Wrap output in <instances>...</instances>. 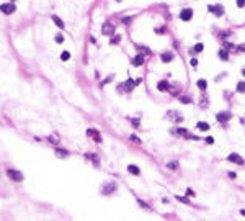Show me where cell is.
<instances>
[{
    "mask_svg": "<svg viewBox=\"0 0 245 221\" xmlns=\"http://www.w3.org/2000/svg\"><path fill=\"white\" fill-rule=\"evenodd\" d=\"M54 41L57 43V44H62V43L65 41V36L61 33V31H59V33H56V34H54Z\"/></svg>",
    "mask_w": 245,
    "mask_h": 221,
    "instance_id": "cell-32",
    "label": "cell"
},
{
    "mask_svg": "<svg viewBox=\"0 0 245 221\" xmlns=\"http://www.w3.org/2000/svg\"><path fill=\"white\" fill-rule=\"evenodd\" d=\"M121 39H122V36L121 34H113V36H110V46H116V44H119L121 43Z\"/></svg>",
    "mask_w": 245,
    "mask_h": 221,
    "instance_id": "cell-25",
    "label": "cell"
},
{
    "mask_svg": "<svg viewBox=\"0 0 245 221\" xmlns=\"http://www.w3.org/2000/svg\"><path fill=\"white\" fill-rule=\"evenodd\" d=\"M165 118H169L170 121L175 123V125H180V123L185 121V116L178 110H169L167 113H165Z\"/></svg>",
    "mask_w": 245,
    "mask_h": 221,
    "instance_id": "cell-3",
    "label": "cell"
},
{
    "mask_svg": "<svg viewBox=\"0 0 245 221\" xmlns=\"http://www.w3.org/2000/svg\"><path fill=\"white\" fill-rule=\"evenodd\" d=\"M121 21H122V25H131L132 23V16H124Z\"/></svg>",
    "mask_w": 245,
    "mask_h": 221,
    "instance_id": "cell-42",
    "label": "cell"
},
{
    "mask_svg": "<svg viewBox=\"0 0 245 221\" xmlns=\"http://www.w3.org/2000/svg\"><path fill=\"white\" fill-rule=\"evenodd\" d=\"M170 133L173 134V136H181V138H186V134L190 133V131L186 130V128H180V126H176V128H173Z\"/></svg>",
    "mask_w": 245,
    "mask_h": 221,
    "instance_id": "cell-19",
    "label": "cell"
},
{
    "mask_svg": "<svg viewBox=\"0 0 245 221\" xmlns=\"http://www.w3.org/2000/svg\"><path fill=\"white\" fill-rule=\"evenodd\" d=\"M129 141H132L134 144H141V138L137 136V134H129Z\"/></svg>",
    "mask_w": 245,
    "mask_h": 221,
    "instance_id": "cell-38",
    "label": "cell"
},
{
    "mask_svg": "<svg viewBox=\"0 0 245 221\" xmlns=\"http://www.w3.org/2000/svg\"><path fill=\"white\" fill-rule=\"evenodd\" d=\"M207 11L212 13L214 16H217V18H221V16L226 13V8H224L222 4H216V5H207Z\"/></svg>",
    "mask_w": 245,
    "mask_h": 221,
    "instance_id": "cell-5",
    "label": "cell"
},
{
    "mask_svg": "<svg viewBox=\"0 0 245 221\" xmlns=\"http://www.w3.org/2000/svg\"><path fill=\"white\" fill-rule=\"evenodd\" d=\"M52 151H54V156L57 157V159H67V157L70 156V151L69 149H65V148H62V146H56Z\"/></svg>",
    "mask_w": 245,
    "mask_h": 221,
    "instance_id": "cell-9",
    "label": "cell"
},
{
    "mask_svg": "<svg viewBox=\"0 0 245 221\" xmlns=\"http://www.w3.org/2000/svg\"><path fill=\"white\" fill-rule=\"evenodd\" d=\"M203 49H204V44L203 43H198V44L193 46V49H190V54L195 56V54H198V53H203Z\"/></svg>",
    "mask_w": 245,
    "mask_h": 221,
    "instance_id": "cell-22",
    "label": "cell"
},
{
    "mask_svg": "<svg viewBox=\"0 0 245 221\" xmlns=\"http://www.w3.org/2000/svg\"><path fill=\"white\" fill-rule=\"evenodd\" d=\"M207 103H209V100H207V97L204 95V92H203V95H201V100H199V105H201V108H206V107H207Z\"/></svg>",
    "mask_w": 245,
    "mask_h": 221,
    "instance_id": "cell-36",
    "label": "cell"
},
{
    "mask_svg": "<svg viewBox=\"0 0 245 221\" xmlns=\"http://www.w3.org/2000/svg\"><path fill=\"white\" fill-rule=\"evenodd\" d=\"M113 79H115V76H113V74H110V76H108L106 79H103V80H101V82H100V87H105V85H108V84H110V82H111V80H113Z\"/></svg>",
    "mask_w": 245,
    "mask_h": 221,
    "instance_id": "cell-35",
    "label": "cell"
},
{
    "mask_svg": "<svg viewBox=\"0 0 245 221\" xmlns=\"http://www.w3.org/2000/svg\"><path fill=\"white\" fill-rule=\"evenodd\" d=\"M116 2H121V0H116Z\"/></svg>",
    "mask_w": 245,
    "mask_h": 221,
    "instance_id": "cell-54",
    "label": "cell"
},
{
    "mask_svg": "<svg viewBox=\"0 0 245 221\" xmlns=\"http://www.w3.org/2000/svg\"><path fill=\"white\" fill-rule=\"evenodd\" d=\"M100 31H101L103 36H108V38H110V36H113V34L116 33V26L111 21H105L103 25H101V30Z\"/></svg>",
    "mask_w": 245,
    "mask_h": 221,
    "instance_id": "cell-6",
    "label": "cell"
},
{
    "mask_svg": "<svg viewBox=\"0 0 245 221\" xmlns=\"http://www.w3.org/2000/svg\"><path fill=\"white\" fill-rule=\"evenodd\" d=\"M127 172H129L131 175L139 177V175H141V167H139V165H136V164H129V165H127Z\"/></svg>",
    "mask_w": 245,
    "mask_h": 221,
    "instance_id": "cell-21",
    "label": "cell"
},
{
    "mask_svg": "<svg viewBox=\"0 0 245 221\" xmlns=\"http://www.w3.org/2000/svg\"><path fill=\"white\" fill-rule=\"evenodd\" d=\"M85 134H87V138H92L96 144H101V141H103V138H101V134H100V131L96 128H87Z\"/></svg>",
    "mask_w": 245,
    "mask_h": 221,
    "instance_id": "cell-7",
    "label": "cell"
},
{
    "mask_svg": "<svg viewBox=\"0 0 245 221\" xmlns=\"http://www.w3.org/2000/svg\"><path fill=\"white\" fill-rule=\"evenodd\" d=\"M222 44H224V49H227V51H234V49H237V46H235V44H232V43H229V41H224Z\"/></svg>",
    "mask_w": 245,
    "mask_h": 221,
    "instance_id": "cell-37",
    "label": "cell"
},
{
    "mask_svg": "<svg viewBox=\"0 0 245 221\" xmlns=\"http://www.w3.org/2000/svg\"><path fill=\"white\" fill-rule=\"evenodd\" d=\"M240 215H242V216H245V208H242V210H240Z\"/></svg>",
    "mask_w": 245,
    "mask_h": 221,
    "instance_id": "cell-51",
    "label": "cell"
},
{
    "mask_svg": "<svg viewBox=\"0 0 245 221\" xmlns=\"http://www.w3.org/2000/svg\"><path fill=\"white\" fill-rule=\"evenodd\" d=\"M127 121L134 126V128H141V118H139V116H136V118H131V116H127Z\"/></svg>",
    "mask_w": 245,
    "mask_h": 221,
    "instance_id": "cell-31",
    "label": "cell"
},
{
    "mask_svg": "<svg viewBox=\"0 0 245 221\" xmlns=\"http://www.w3.org/2000/svg\"><path fill=\"white\" fill-rule=\"evenodd\" d=\"M134 88H136V79L127 77V79L122 82V93H131Z\"/></svg>",
    "mask_w": 245,
    "mask_h": 221,
    "instance_id": "cell-8",
    "label": "cell"
},
{
    "mask_svg": "<svg viewBox=\"0 0 245 221\" xmlns=\"http://www.w3.org/2000/svg\"><path fill=\"white\" fill-rule=\"evenodd\" d=\"M165 167L169 169V170H178V167H180V162H178V160H169V162L165 164Z\"/></svg>",
    "mask_w": 245,
    "mask_h": 221,
    "instance_id": "cell-24",
    "label": "cell"
},
{
    "mask_svg": "<svg viewBox=\"0 0 245 221\" xmlns=\"http://www.w3.org/2000/svg\"><path fill=\"white\" fill-rule=\"evenodd\" d=\"M196 128H198L199 131H209V123H206V121H198L196 123Z\"/></svg>",
    "mask_w": 245,
    "mask_h": 221,
    "instance_id": "cell-27",
    "label": "cell"
},
{
    "mask_svg": "<svg viewBox=\"0 0 245 221\" xmlns=\"http://www.w3.org/2000/svg\"><path fill=\"white\" fill-rule=\"evenodd\" d=\"M59 57H61V61H62V62H67V61H70V57H72V54H70V51L64 49V51H62V53H61V56H59Z\"/></svg>",
    "mask_w": 245,
    "mask_h": 221,
    "instance_id": "cell-29",
    "label": "cell"
},
{
    "mask_svg": "<svg viewBox=\"0 0 245 221\" xmlns=\"http://www.w3.org/2000/svg\"><path fill=\"white\" fill-rule=\"evenodd\" d=\"M144 64H146V56L141 54V53L134 54V57L131 59V66H132V67H142Z\"/></svg>",
    "mask_w": 245,
    "mask_h": 221,
    "instance_id": "cell-10",
    "label": "cell"
},
{
    "mask_svg": "<svg viewBox=\"0 0 245 221\" xmlns=\"http://www.w3.org/2000/svg\"><path fill=\"white\" fill-rule=\"evenodd\" d=\"M242 76H244V77H245V67H244V69H242Z\"/></svg>",
    "mask_w": 245,
    "mask_h": 221,
    "instance_id": "cell-52",
    "label": "cell"
},
{
    "mask_svg": "<svg viewBox=\"0 0 245 221\" xmlns=\"http://www.w3.org/2000/svg\"><path fill=\"white\" fill-rule=\"evenodd\" d=\"M196 87H198L201 92H206V88H207V80H206V79H198V80H196Z\"/></svg>",
    "mask_w": 245,
    "mask_h": 221,
    "instance_id": "cell-23",
    "label": "cell"
},
{
    "mask_svg": "<svg viewBox=\"0 0 245 221\" xmlns=\"http://www.w3.org/2000/svg\"><path fill=\"white\" fill-rule=\"evenodd\" d=\"M10 2H13V4H15V2H16V0H10Z\"/></svg>",
    "mask_w": 245,
    "mask_h": 221,
    "instance_id": "cell-53",
    "label": "cell"
},
{
    "mask_svg": "<svg viewBox=\"0 0 245 221\" xmlns=\"http://www.w3.org/2000/svg\"><path fill=\"white\" fill-rule=\"evenodd\" d=\"M178 100H180V103H183V105H190V103H193V98L188 95H178Z\"/></svg>",
    "mask_w": 245,
    "mask_h": 221,
    "instance_id": "cell-30",
    "label": "cell"
},
{
    "mask_svg": "<svg viewBox=\"0 0 245 221\" xmlns=\"http://www.w3.org/2000/svg\"><path fill=\"white\" fill-rule=\"evenodd\" d=\"M169 88H170V82L167 79H162V80H159L157 82V90L159 92H169Z\"/></svg>",
    "mask_w": 245,
    "mask_h": 221,
    "instance_id": "cell-18",
    "label": "cell"
},
{
    "mask_svg": "<svg viewBox=\"0 0 245 221\" xmlns=\"http://www.w3.org/2000/svg\"><path fill=\"white\" fill-rule=\"evenodd\" d=\"M154 33H155V34H165V33H167V30H165V26H159V28L154 30Z\"/></svg>",
    "mask_w": 245,
    "mask_h": 221,
    "instance_id": "cell-40",
    "label": "cell"
},
{
    "mask_svg": "<svg viewBox=\"0 0 245 221\" xmlns=\"http://www.w3.org/2000/svg\"><path fill=\"white\" fill-rule=\"evenodd\" d=\"M235 90H237V93H245V80H240V82H239Z\"/></svg>",
    "mask_w": 245,
    "mask_h": 221,
    "instance_id": "cell-34",
    "label": "cell"
},
{
    "mask_svg": "<svg viewBox=\"0 0 245 221\" xmlns=\"http://www.w3.org/2000/svg\"><path fill=\"white\" fill-rule=\"evenodd\" d=\"M237 49H239V51H242V53H245V44H240V46H237Z\"/></svg>",
    "mask_w": 245,
    "mask_h": 221,
    "instance_id": "cell-46",
    "label": "cell"
},
{
    "mask_svg": "<svg viewBox=\"0 0 245 221\" xmlns=\"http://www.w3.org/2000/svg\"><path fill=\"white\" fill-rule=\"evenodd\" d=\"M190 64H191V67H198V59L196 57H191V61H190Z\"/></svg>",
    "mask_w": 245,
    "mask_h": 221,
    "instance_id": "cell-43",
    "label": "cell"
},
{
    "mask_svg": "<svg viewBox=\"0 0 245 221\" xmlns=\"http://www.w3.org/2000/svg\"><path fill=\"white\" fill-rule=\"evenodd\" d=\"M178 16H180L181 21H190L193 18V8H183Z\"/></svg>",
    "mask_w": 245,
    "mask_h": 221,
    "instance_id": "cell-16",
    "label": "cell"
},
{
    "mask_svg": "<svg viewBox=\"0 0 245 221\" xmlns=\"http://www.w3.org/2000/svg\"><path fill=\"white\" fill-rule=\"evenodd\" d=\"M227 160L232 162V164H237V165H244L245 164L244 157H242L240 154H237V153H230L229 156H227Z\"/></svg>",
    "mask_w": 245,
    "mask_h": 221,
    "instance_id": "cell-12",
    "label": "cell"
},
{
    "mask_svg": "<svg viewBox=\"0 0 245 221\" xmlns=\"http://www.w3.org/2000/svg\"><path fill=\"white\" fill-rule=\"evenodd\" d=\"M136 49H137V53L144 54V56H152V49H150L149 46H142V44H136Z\"/></svg>",
    "mask_w": 245,
    "mask_h": 221,
    "instance_id": "cell-20",
    "label": "cell"
},
{
    "mask_svg": "<svg viewBox=\"0 0 245 221\" xmlns=\"http://www.w3.org/2000/svg\"><path fill=\"white\" fill-rule=\"evenodd\" d=\"M173 59H175V53L173 51H164V53H160V61L164 64H170Z\"/></svg>",
    "mask_w": 245,
    "mask_h": 221,
    "instance_id": "cell-14",
    "label": "cell"
},
{
    "mask_svg": "<svg viewBox=\"0 0 245 221\" xmlns=\"http://www.w3.org/2000/svg\"><path fill=\"white\" fill-rule=\"evenodd\" d=\"M5 175L8 177V180H12V182H15V183L25 182V174L21 170H18V169H15V167H8L7 170H5Z\"/></svg>",
    "mask_w": 245,
    "mask_h": 221,
    "instance_id": "cell-2",
    "label": "cell"
},
{
    "mask_svg": "<svg viewBox=\"0 0 245 221\" xmlns=\"http://www.w3.org/2000/svg\"><path fill=\"white\" fill-rule=\"evenodd\" d=\"M217 56H219V59H221V61H229V51L224 49V48L217 51Z\"/></svg>",
    "mask_w": 245,
    "mask_h": 221,
    "instance_id": "cell-26",
    "label": "cell"
},
{
    "mask_svg": "<svg viewBox=\"0 0 245 221\" xmlns=\"http://www.w3.org/2000/svg\"><path fill=\"white\" fill-rule=\"evenodd\" d=\"M185 195H186L188 198H193V197H196L195 190H193V188H190V187H188V188H186V193H185Z\"/></svg>",
    "mask_w": 245,
    "mask_h": 221,
    "instance_id": "cell-41",
    "label": "cell"
},
{
    "mask_svg": "<svg viewBox=\"0 0 245 221\" xmlns=\"http://www.w3.org/2000/svg\"><path fill=\"white\" fill-rule=\"evenodd\" d=\"M229 177L230 179H237V174L235 172H229Z\"/></svg>",
    "mask_w": 245,
    "mask_h": 221,
    "instance_id": "cell-47",
    "label": "cell"
},
{
    "mask_svg": "<svg viewBox=\"0 0 245 221\" xmlns=\"http://www.w3.org/2000/svg\"><path fill=\"white\" fill-rule=\"evenodd\" d=\"M136 202H137V205L141 206L142 210H149V211L152 210V206H150L147 202H144V200H142V198H136Z\"/></svg>",
    "mask_w": 245,
    "mask_h": 221,
    "instance_id": "cell-28",
    "label": "cell"
},
{
    "mask_svg": "<svg viewBox=\"0 0 245 221\" xmlns=\"http://www.w3.org/2000/svg\"><path fill=\"white\" fill-rule=\"evenodd\" d=\"M33 139H35L36 143H41V141H42V138H39V136H35V138H33Z\"/></svg>",
    "mask_w": 245,
    "mask_h": 221,
    "instance_id": "cell-50",
    "label": "cell"
},
{
    "mask_svg": "<svg viewBox=\"0 0 245 221\" xmlns=\"http://www.w3.org/2000/svg\"><path fill=\"white\" fill-rule=\"evenodd\" d=\"M230 118H232V113H230V111H219V113L216 115V120H217L219 123H227Z\"/></svg>",
    "mask_w": 245,
    "mask_h": 221,
    "instance_id": "cell-17",
    "label": "cell"
},
{
    "mask_svg": "<svg viewBox=\"0 0 245 221\" xmlns=\"http://www.w3.org/2000/svg\"><path fill=\"white\" fill-rule=\"evenodd\" d=\"M46 141H47V144H49V146H54V148H56V146L61 144V136H59L57 133L47 134V136H46Z\"/></svg>",
    "mask_w": 245,
    "mask_h": 221,
    "instance_id": "cell-13",
    "label": "cell"
},
{
    "mask_svg": "<svg viewBox=\"0 0 245 221\" xmlns=\"http://www.w3.org/2000/svg\"><path fill=\"white\" fill-rule=\"evenodd\" d=\"M175 200H178L180 203H185V205H190V198H188L186 195H183V197L181 195H175Z\"/></svg>",
    "mask_w": 245,
    "mask_h": 221,
    "instance_id": "cell-33",
    "label": "cell"
},
{
    "mask_svg": "<svg viewBox=\"0 0 245 221\" xmlns=\"http://www.w3.org/2000/svg\"><path fill=\"white\" fill-rule=\"evenodd\" d=\"M16 11V5L13 2H4V4H0V13L5 16H10L13 15Z\"/></svg>",
    "mask_w": 245,
    "mask_h": 221,
    "instance_id": "cell-4",
    "label": "cell"
},
{
    "mask_svg": "<svg viewBox=\"0 0 245 221\" xmlns=\"http://www.w3.org/2000/svg\"><path fill=\"white\" fill-rule=\"evenodd\" d=\"M88 39H90V43H92V44H96V39H95V36H90V38H88Z\"/></svg>",
    "mask_w": 245,
    "mask_h": 221,
    "instance_id": "cell-48",
    "label": "cell"
},
{
    "mask_svg": "<svg viewBox=\"0 0 245 221\" xmlns=\"http://www.w3.org/2000/svg\"><path fill=\"white\" fill-rule=\"evenodd\" d=\"M119 188L118 182L116 180H108V182H105L101 187H100V195L101 197H111L113 193H116Z\"/></svg>",
    "mask_w": 245,
    "mask_h": 221,
    "instance_id": "cell-1",
    "label": "cell"
},
{
    "mask_svg": "<svg viewBox=\"0 0 245 221\" xmlns=\"http://www.w3.org/2000/svg\"><path fill=\"white\" fill-rule=\"evenodd\" d=\"M139 84H142V77H137V79H136V85H139Z\"/></svg>",
    "mask_w": 245,
    "mask_h": 221,
    "instance_id": "cell-49",
    "label": "cell"
},
{
    "mask_svg": "<svg viewBox=\"0 0 245 221\" xmlns=\"http://www.w3.org/2000/svg\"><path fill=\"white\" fill-rule=\"evenodd\" d=\"M237 7L239 8H244L245 7V0H237Z\"/></svg>",
    "mask_w": 245,
    "mask_h": 221,
    "instance_id": "cell-45",
    "label": "cell"
},
{
    "mask_svg": "<svg viewBox=\"0 0 245 221\" xmlns=\"http://www.w3.org/2000/svg\"><path fill=\"white\" fill-rule=\"evenodd\" d=\"M84 159L92 162L95 167H100V156L96 153H84Z\"/></svg>",
    "mask_w": 245,
    "mask_h": 221,
    "instance_id": "cell-11",
    "label": "cell"
},
{
    "mask_svg": "<svg viewBox=\"0 0 245 221\" xmlns=\"http://www.w3.org/2000/svg\"><path fill=\"white\" fill-rule=\"evenodd\" d=\"M185 139H191V141H199V136H198V134H191V133H188Z\"/></svg>",
    "mask_w": 245,
    "mask_h": 221,
    "instance_id": "cell-39",
    "label": "cell"
},
{
    "mask_svg": "<svg viewBox=\"0 0 245 221\" xmlns=\"http://www.w3.org/2000/svg\"><path fill=\"white\" fill-rule=\"evenodd\" d=\"M204 141H206L207 144H214V138H212V136H207V138H204Z\"/></svg>",
    "mask_w": 245,
    "mask_h": 221,
    "instance_id": "cell-44",
    "label": "cell"
},
{
    "mask_svg": "<svg viewBox=\"0 0 245 221\" xmlns=\"http://www.w3.org/2000/svg\"><path fill=\"white\" fill-rule=\"evenodd\" d=\"M51 20H52V23L56 25V28H59L61 31H64V30H65V23H64V20H62L59 15L52 13V15H51Z\"/></svg>",
    "mask_w": 245,
    "mask_h": 221,
    "instance_id": "cell-15",
    "label": "cell"
}]
</instances>
